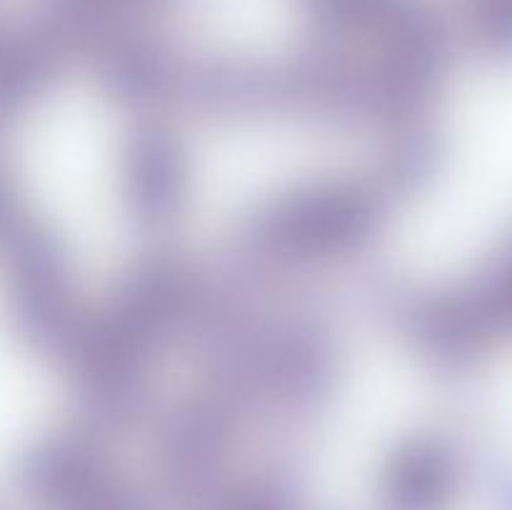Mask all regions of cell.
Masks as SVG:
<instances>
[{
    "instance_id": "6da1fadb",
    "label": "cell",
    "mask_w": 512,
    "mask_h": 510,
    "mask_svg": "<svg viewBox=\"0 0 512 510\" xmlns=\"http://www.w3.org/2000/svg\"><path fill=\"white\" fill-rule=\"evenodd\" d=\"M253 340H255V333H230L223 363L228 365L230 360H235V358H240V355L250 353V348H253ZM225 365H223V368H225ZM213 385L215 383H210V388H213ZM203 398H205V395H200V398L190 400V403H183V408H178V413H173L170 418H165V420H158L155 425H173L175 423V428H180V425H183V430H185L190 425V420H193L195 410H198L200 403H203Z\"/></svg>"
}]
</instances>
